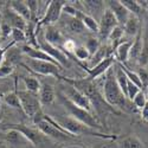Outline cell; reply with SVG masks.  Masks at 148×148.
<instances>
[{
  "label": "cell",
  "mask_w": 148,
  "mask_h": 148,
  "mask_svg": "<svg viewBox=\"0 0 148 148\" xmlns=\"http://www.w3.org/2000/svg\"><path fill=\"white\" fill-rule=\"evenodd\" d=\"M83 5L87 7V10L92 14L98 13L102 7H103V1H94V0H87V1H83Z\"/></svg>",
  "instance_id": "obj_29"
},
{
  "label": "cell",
  "mask_w": 148,
  "mask_h": 148,
  "mask_svg": "<svg viewBox=\"0 0 148 148\" xmlns=\"http://www.w3.org/2000/svg\"><path fill=\"white\" fill-rule=\"evenodd\" d=\"M141 6H145L146 8H148V1H142V4H140Z\"/></svg>",
  "instance_id": "obj_42"
},
{
  "label": "cell",
  "mask_w": 148,
  "mask_h": 148,
  "mask_svg": "<svg viewBox=\"0 0 148 148\" xmlns=\"http://www.w3.org/2000/svg\"><path fill=\"white\" fill-rule=\"evenodd\" d=\"M63 46L68 51H75L76 50V44L73 43L72 40H65L64 44H63Z\"/></svg>",
  "instance_id": "obj_38"
},
{
  "label": "cell",
  "mask_w": 148,
  "mask_h": 148,
  "mask_svg": "<svg viewBox=\"0 0 148 148\" xmlns=\"http://www.w3.org/2000/svg\"><path fill=\"white\" fill-rule=\"evenodd\" d=\"M17 95H18L23 112L29 117L33 119L37 115V113L42 110V104L39 101L38 94H33L27 90H19L17 91Z\"/></svg>",
  "instance_id": "obj_5"
},
{
  "label": "cell",
  "mask_w": 148,
  "mask_h": 148,
  "mask_svg": "<svg viewBox=\"0 0 148 148\" xmlns=\"http://www.w3.org/2000/svg\"><path fill=\"white\" fill-rule=\"evenodd\" d=\"M147 104H148V97H147Z\"/></svg>",
  "instance_id": "obj_43"
},
{
  "label": "cell",
  "mask_w": 148,
  "mask_h": 148,
  "mask_svg": "<svg viewBox=\"0 0 148 148\" xmlns=\"http://www.w3.org/2000/svg\"><path fill=\"white\" fill-rule=\"evenodd\" d=\"M20 50L24 55H26L30 59H37V60H45V62H50V63H53V64H57L59 65L55 59H52L50 56H49L46 52H44L42 49H37V47H33V46H30L27 44H24ZM60 66V65H59Z\"/></svg>",
  "instance_id": "obj_14"
},
{
  "label": "cell",
  "mask_w": 148,
  "mask_h": 148,
  "mask_svg": "<svg viewBox=\"0 0 148 148\" xmlns=\"http://www.w3.org/2000/svg\"><path fill=\"white\" fill-rule=\"evenodd\" d=\"M62 94H63L70 102H72L73 104H76L77 107L88 110L89 113H95V110L92 108V104L90 103V101L88 100V97L83 95L81 91H78L76 88H73L72 85L65 83L64 85H62Z\"/></svg>",
  "instance_id": "obj_6"
},
{
  "label": "cell",
  "mask_w": 148,
  "mask_h": 148,
  "mask_svg": "<svg viewBox=\"0 0 148 148\" xmlns=\"http://www.w3.org/2000/svg\"><path fill=\"white\" fill-rule=\"evenodd\" d=\"M6 88L4 87V85H0V98H3L5 95H6Z\"/></svg>",
  "instance_id": "obj_41"
},
{
  "label": "cell",
  "mask_w": 148,
  "mask_h": 148,
  "mask_svg": "<svg viewBox=\"0 0 148 148\" xmlns=\"http://www.w3.org/2000/svg\"><path fill=\"white\" fill-rule=\"evenodd\" d=\"M138 73V76L141 81V84H142V89L146 90L148 88V71H146L145 69H140Z\"/></svg>",
  "instance_id": "obj_35"
},
{
  "label": "cell",
  "mask_w": 148,
  "mask_h": 148,
  "mask_svg": "<svg viewBox=\"0 0 148 148\" xmlns=\"http://www.w3.org/2000/svg\"><path fill=\"white\" fill-rule=\"evenodd\" d=\"M125 32L129 36H136L139 32H140V23H139V18L135 17L133 14H130L129 19L127 20V23L125 24Z\"/></svg>",
  "instance_id": "obj_21"
},
{
  "label": "cell",
  "mask_w": 148,
  "mask_h": 148,
  "mask_svg": "<svg viewBox=\"0 0 148 148\" xmlns=\"http://www.w3.org/2000/svg\"><path fill=\"white\" fill-rule=\"evenodd\" d=\"M133 42H121L117 47L115 49V52H116V58L119 60V63H126L127 59H129V51H130V47H132Z\"/></svg>",
  "instance_id": "obj_20"
},
{
  "label": "cell",
  "mask_w": 148,
  "mask_h": 148,
  "mask_svg": "<svg viewBox=\"0 0 148 148\" xmlns=\"http://www.w3.org/2000/svg\"><path fill=\"white\" fill-rule=\"evenodd\" d=\"M25 3H26L27 7H29V10L31 12V17L33 19L34 14H36V11L38 10V1H25Z\"/></svg>",
  "instance_id": "obj_37"
},
{
  "label": "cell",
  "mask_w": 148,
  "mask_h": 148,
  "mask_svg": "<svg viewBox=\"0 0 148 148\" xmlns=\"http://www.w3.org/2000/svg\"><path fill=\"white\" fill-rule=\"evenodd\" d=\"M44 37H45L44 40H45L46 43H49L50 45H52V46L58 47L59 45H63V44H64L63 34H62V32H60L58 29H56L53 25L46 26Z\"/></svg>",
  "instance_id": "obj_16"
},
{
  "label": "cell",
  "mask_w": 148,
  "mask_h": 148,
  "mask_svg": "<svg viewBox=\"0 0 148 148\" xmlns=\"http://www.w3.org/2000/svg\"><path fill=\"white\" fill-rule=\"evenodd\" d=\"M13 65L8 62H4L3 65H0V77H7L13 72Z\"/></svg>",
  "instance_id": "obj_34"
},
{
  "label": "cell",
  "mask_w": 148,
  "mask_h": 148,
  "mask_svg": "<svg viewBox=\"0 0 148 148\" xmlns=\"http://www.w3.org/2000/svg\"><path fill=\"white\" fill-rule=\"evenodd\" d=\"M75 17L78 18L83 23V25L85 26V29L90 30L91 32H96V33L98 32V21L95 18H92L91 16H89L87 13H84V12H81V11L76 10Z\"/></svg>",
  "instance_id": "obj_19"
},
{
  "label": "cell",
  "mask_w": 148,
  "mask_h": 148,
  "mask_svg": "<svg viewBox=\"0 0 148 148\" xmlns=\"http://www.w3.org/2000/svg\"><path fill=\"white\" fill-rule=\"evenodd\" d=\"M108 3V8L112 11V13L114 14L115 19L117 20L119 26H125V24L127 23V20L130 17V13L128 12V10L121 4V1L119 0H110Z\"/></svg>",
  "instance_id": "obj_12"
},
{
  "label": "cell",
  "mask_w": 148,
  "mask_h": 148,
  "mask_svg": "<svg viewBox=\"0 0 148 148\" xmlns=\"http://www.w3.org/2000/svg\"><path fill=\"white\" fill-rule=\"evenodd\" d=\"M84 46L87 47V50L89 51L90 56H94L97 52L98 49H100L101 45H100V40H98V38H89Z\"/></svg>",
  "instance_id": "obj_31"
},
{
  "label": "cell",
  "mask_w": 148,
  "mask_h": 148,
  "mask_svg": "<svg viewBox=\"0 0 148 148\" xmlns=\"http://www.w3.org/2000/svg\"><path fill=\"white\" fill-rule=\"evenodd\" d=\"M58 98H59L60 103L63 104L64 108L68 110L69 116L79 121L81 123H83V125H85L87 127H89L91 129H95L97 132H98V129H101L100 122H98V120L95 117V115L92 113H89L88 110L82 109V108L77 107L76 104H73L62 92H58Z\"/></svg>",
  "instance_id": "obj_4"
},
{
  "label": "cell",
  "mask_w": 148,
  "mask_h": 148,
  "mask_svg": "<svg viewBox=\"0 0 148 148\" xmlns=\"http://www.w3.org/2000/svg\"><path fill=\"white\" fill-rule=\"evenodd\" d=\"M75 55H76L77 59H79V60H85V59H89L91 57L90 53H89V51L87 50V47H85V46H78V47H76Z\"/></svg>",
  "instance_id": "obj_33"
},
{
  "label": "cell",
  "mask_w": 148,
  "mask_h": 148,
  "mask_svg": "<svg viewBox=\"0 0 148 148\" xmlns=\"http://www.w3.org/2000/svg\"><path fill=\"white\" fill-rule=\"evenodd\" d=\"M58 126H60L65 132H68L69 134H71L72 136L75 135H90V136H97L101 139H115L116 136L114 135H107V134H102L100 132H97L95 129H91L89 127H87L83 123H81L79 121L75 120L71 116H62L58 115L53 119Z\"/></svg>",
  "instance_id": "obj_3"
},
{
  "label": "cell",
  "mask_w": 148,
  "mask_h": 148,
  "mask_svg": "<svg viewBox=\"0 0 148 148\" xmlns=\"http://www.w3.org/2000/svg\"><path fill=\"white\" fill-rule=\"evenodd\" d=\"M142 117L148 121V104H146V107L142 109Z\"/></svg>",
  "instance_id": "obj_40"
},
{
  "label": "cell",
  "mask_w": 148,
  "mask_h": 148,
  "mask_svg": "<svg viewBox=\"0 0 148 148\" xmlns=\"http://www.w3.org/2000/svg\"><path fill=\"white\" fill-rule=\"evenodd\" d=\"M11 39H12V44H20V43H25L26 42V36H25V31H21L18 29H12L11 32Z\"/></svg>",
  "instance_id": "obj_28"
},
{
  "label": "cell",
  "mask_w": 148,
  "mask_h": 148,
  "mask_svg": "<svg viewBox=\"0 0 148 148\" xmlns=\"http://www.w3.org/2000/svg\"><path fill=\"white\" fill-rule=\"evenodd\" d=\"M4 101H5V103H6L7 106H10V107H12V108L21 109L17 92H7V94L4 96Z\"/></svg>",
  "instance_id": "obj_27"
},
{
  "label": "cell",
  "mask_w": 148,
  "mask_h": 148,
  "mask_svg": "<svg viewBox=\"0 0 148 148\" xmlns=\"http://www.w3.org/2000/svg\"><path fill=\"white\" fill-rule=\"evenodd\" d=\"M121 4L125 6L130 14L139 17L142 13V6L140 5V1H135V0H121Z\"/></svg>",
  "instance_id": "obj_22"
},
{
  "label": "cell",
  "mask_w": 148,
  "mask_h": 148,
  "mask_svg": "<svg viewBox=\"0 0 148 148\" xmlns=\"http://www.w3.org/2000/svg\"><path fill=\"white\" fill-rule=\"evenodd\" d=\"M68 29L72 32V33H83L85 31V26L83 25V23L76 18V17H70V20L68 23Z\"/></svg>",
  "instance_id": "obj_25"
},
{
  "label": "cell",
  "mask_w": 148,
  "mask_h": 148,
  "mask_svg": "<svg viewBox=\"0 0 148 148\" xmlns=\"http://www.w3.org/2000/svg\"><path fill=\"white\" fill-rule=\"evenodd\" d=\"M64 6H65V1H60V0L49 1V6L44 13V17L40 19V23L38 26H42V25L49 26V25H52L53 23H56L59 19L62 12H63Z\"/></svg>",
  "instance_id": "obj_10"
},
{
  "label": "cell",
  "mask_w": 148,
  "mask_h": 148,
  "mask_svg": "<svg viewBox=\"0 0 148 148\" xmlns=\"http://www.w3.org/2000/svg\"><path fill=\"white\" fill-rule=\"evenodd\" d=\"M10 46H14V45H13V44H10L6 49L0 47V65H3V63L5 62V56H6V52H7V49H8Z\"/></svg>",
  "instance_id": "obj_39"
},
{
  "label": "cell",
  "mask_w": 148,
  "mask_h": 148,
  "mask_svg": "<svg viewBox=\"0 0 148 148\" xmlns=\"http://www.w3.org/2000/svg\"><path fill=\"white\" fill-rule=\"evenodd\" d=\"M10 8L12 11H14L18 16H20L23 19H25L26 21H31L32 17H31V12L26 5L25 1H10Z\"/></svg>",
  "instance_id": "obj_18"
},
{
  "label": "cell",
  "mask_w": 148,
  "mask_h": 148,
  "mask_svg": "<svg viewBox=\"0 0 148 148\" xmlns=\"http://www.w3.org/2000/svg\"><path fill=\"white\" fill-rule=\"evenodd\" d=\"M0 121H1V115H0Z\"/></svg>",
  "instance_id": "obj_44"
},
{
  "label": "cell",
  "mask_w": 148,
  "mask_h": 148,
  "mask_svg": "<svg viewBox=\"0 0 148 148\" xmlns=\"http://www.w3.org/2000/svg\"><path fill=\"white\" fill-rule=\"evenodd\" d=\"M103 92L102 96L104 98V101L110 106V107H119L121 109L128 107L127 104V98L121 91L119 84L115 78V73L114 69L110 68L107 71V76L103 83Z\"/></svg>",
  "instance_id": "obj_2"
},
{
  "label": "cell",
  "mask_w": 148,
  "mask_h": 148,
  "mask_svg": "<svg viewBox=\"0 0 148 148\" xmlns=\"http://www.w3.org/2000/svg\"><path fill=\"white\" fill-rule=\"evenodd\" d=\"M121 147L122 148H142V142L136 136L130 135V136H127L122 140Z\"/></svg>",
  "instance_id": "obj_26"
},
{
  "label": "cell",
  "mask_w": 148,
  "mask_h": 148,
  "mask_svg": "<svg viewBox=\"0 0 148 148\" xmlns=\"http://www.w3.org/2000/svg\"><path fill=\"white\" fill-rule=\"evenodd\" d=\"M142 51V40H141V33L139 32L136 34V38L133 42L132 47H130V51H129V58L134 59V60H138L140 58Z\"/></svg>",
  "instance_id": "obj_23"
},
{
  "label": "cell",
  "mask_w": 148,
  "mask_h": 148,
  "mask_svg": "<svg viewBox=\"0 0 148 148\" xmlns=\"http://www.w3.org/2000/svg\"><path fill=\"white\" fill-rule=\"evenodd\" d=\"M24 81V84H25V88L27 91L30 92H33V94H38L39 92V89H40V82L34 78V77H24L23 78Z\"/></svg>",
  "instance_id": "obj_24"
},
{
  "label": "cell",
  "mask_w": 148,
  "mask_h": 148,
  "mask_svg": "<svg viewBox=\"0 0 148 148\" xmlns=\"http://www.w3.org/2000/svg\"><path fill=\"white\" fill-rule=\"evenodd\" d=\"M133 103H134V106H135V108H138V109H143L145 107H146V104H147V96H146V94L141 90L136 96L134 97V100L132 101Z\"/></svg>",
  "instance_id": "obj_30"
},
{
  "label": "cell",
  "mask_w": 148,
  "mask_h": 148,
  "mask_svg": "<svg viewBox=\"0 0 148 148\" xmlns=\"http://www.w3.org/2000/svg\"><path fill=\"white\" fill-rule=\"evenodd\" d=\"M113 65H114V58H113L112 56L107 57V58L102 59L100 63H97L96 65L91 66L90 69H87V71H88V73H89L87 78L90 79V81H94V79H96L97 77L102 76L103 73H106Z\"/></svg>",
  "instance_id": "obj_13"
},
{
  "label": "cell",
  "mask_w": 148,
  "mask_h": 148,
  "mask_svg": "<svg viewBox=\"0 0 148 148\" xmlns=\"http://www.w3.org/2000/svg\"><path fill=\"white\" fill-rule=\"evenodd\" d=\"M3 21H5L12 29H18V30H21V31H25L26 27H27V21L25 19H23L20 16H18L16 12L12 11L11 8L5 11Z\"/></svg>",
  "instance_id": "obj_15"
},
{
  "label": "cell",
  "mask_w": 148,
  "mask_h": 148,
  "mask_svg": "<svg viewBox=\"0 0 148 148\" xmlns=\"http://www.w3.org/2000/svg\"><path fill=\"white\" fill-rule=\"evenodd\" d=\"M5 130H16L18 132L21 136L25 139L26 141H29L30 143H32L33 146H37L42 143L43 141V134L38 130V129H33V128H30L25 125H18V123H10V125H6L4 127Z\"/></svg>",
  "instance_id": "obj_9"
},
{
  "label": "cell",
  "mask_w": 148,
  "mask_h": 148,
  "mask_svg": "<svg viewBox=\"0 0 148 148\" xmlns=\"http://www.w3.org/2000/svg\"><path fill=\"white\" fill-rule=\"evenodd\" d=\"M38 44H39V49H42V50L44 52H46L52 59H55L62 68L69 65V58L66 57V55L64 52H62L59 50V47L52 46L49 43H46L45 40H40Z\"/></svg>",
  "instance_id": "obj_11"
},
{
  "label": "cell",
  "mask_w": 148,
  "mask_h": 148,
  "mask_svg": "<svg viewBox=\"0 0 148 148\" xmlns=\"http://www.w3.org/2000/svg\"><path fill=\"white\" fill-rule=\"evenodd\" d=\"M38 97H39L40 104H44V106L51 104L55 101V98H56V94H55L53 87L51 84H49V83H43L40 85Z\"/></svg>",
  "instance_id": "obj_17"
},
{
  "label": "cell",
  "mask_w": 148,
  "mask_h": 148,
  "mask_svg": "<svg viewBox=\"0 0 148 148\" xmlns=\"http://www.w3.org/2000/svg\"><path fill=\"white\" fill-rule=\"evenodd\" d=\"M26 65L36 73H39L43 76H55L57 78H60L62 76L59 75V72L62 70V66L50 63V62L45 60H37V59H27Z\"/></svg>",
  "instance_id": "obj_7"
},
{
  "label": "cell",
  "mask_w": 148,
  "mask_h": 148,
  "mask_svg": "<svg viewBox=\"0 0 148 148\" xmlns=\"http://www.w3.org/2000/svg\"><path fill=\"white\" fill-rule=\"evenodd\" d=\"M11 32H12V27L5 21H0V36L3 37V38H7V37L11 36Z\"/></svg>",
  "instance_id": "obj_36"
},
{
  "label": "cell",
  "mask_w": 148,
  "mask_h": 148,
  "mask_svg": "<svg viewBox=\"0 0 148 148\" xmlns=\"http://www.w3.org/2000/svg\"><path fill=\"white\" fill-rule=\"evenodd\" d=\"M62 81H64V83H68L72 85L73 88H76L78 91H81L83 95L88 97V100L92 104V108L96 113H102V112H114L116 113V110L110 107L102 96V94L98 91L97 87L95 85L94 81H90L88 78L83 79H72V78H65L60 77Z\"/></svg>",
  "instance_id": "obj_1"
},
{
  "label": "cell",
  "mask_w": 148,
  "mask_h": 148,
  "mask_svg": "<svg viewBox=\"0 0 148 148\" xmlns=\"http://www.w3.org/2000/svg\"><path fill=\"white\" fill-rule=\"evenodd\" d=\"M119 26L117 20L115 19L114 14L112 13V11L109 8L104 10L103 13L101 16V19L98 21V40H107L109 38L110 33L113 32L115 27Z\"/></svg>",
  "instance_id": "obj_8"
},
{
  "label": "cell",
  "mask_w": 148,
  "mask_h": 148,
  "mask_svg": "<svg viewBox=\"0 0 148 148\" xmlns=\"http://www.w3.org/2000/svg\"><path fill=\"white\" fill-rule=\"evenodd\" d=\"M140 91H141V89L139 87H136L134 83H132L130 81H128V83H127V100L133 101L134 97L136 96Z\"/></svg>",
  "instance_id": "obj_32"
},
{
  "label": "cell",
  "mask_w": 148,
  "mask_h": 148,
  "mask_svg": "<svg viewBox=\"0 0 148 148\" xmlns=\"http://www.w3.org/2000/svg\"><path fill=\"white\" fill-rule=\"evenodd\" d=\"M0 21H1V20H0Z\"/></svg>",
  "instance_id": "obj_45"
}]
</instances>
